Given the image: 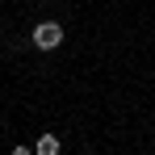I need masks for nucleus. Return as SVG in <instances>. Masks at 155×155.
Wrapping results in <instances>:
<instances>
[{
	"instance_id": "f257e3e1",
	"label": "nucleus",
	"mask_w": 155,
	"mask_h": 155,
	"mask_svg": "<svg viewBox=\"0 0 155 155\" xmlns=\"http://www.w3.org/2000/svg\"><path fill=\"white\" fill-rule=\"evenodd\" d=\"M34 46L38 51H59L63 46V25L59 21H38L34 25Z\"/></svg>"
},
{
	"instance_id": "f03ea898",
	"label": "nucleus",
	"mask_w": 155,
	"mask_h": 155,
	"mask_svg": "<svg viewBox=\"0 0 155 155\" xmlns=\"http://www.w3.org/2000/svg\"><path fill=\"white\" fill-rule=\"evenodd\" d=\"M63 151V143H59V134H42L38 143H34V155H59Z\"/></svg>"
},
{
	"instance_id": "7ed1b4c3",
	"label": "nucleus",
	"mask_w": 155,
	"mask_h": 155,
	"mask_svg": "<svg viewBox=\"0 0 155 155\" xmlns=\"http://www.w3.org/2000/svg\"><path fill=\"white\" fill-rule=\"evenodd\" d=\"M13 155H34V147H13Z\"/></svg>"
}]
</instances>
